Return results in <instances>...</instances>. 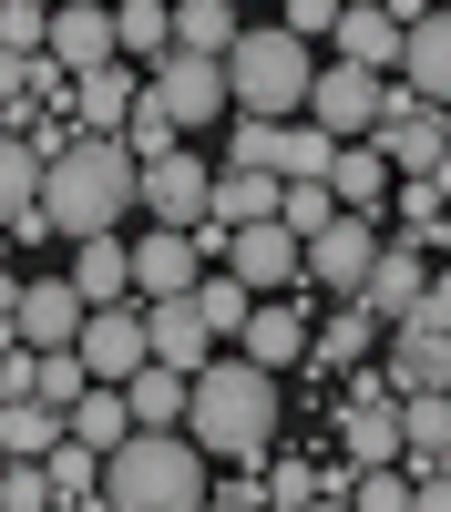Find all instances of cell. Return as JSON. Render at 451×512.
Listing matches in <instances>:
<instances>
[{
  "label": "cell",
  "mask_w": 451,
  "mask_h": 512,
  "mask_svg": "<svg viewBox=\"0 0 451 512\" xmlns=\"http://www.w3.org/2000/svg\"><path fill=\"white\" fill-rule=\"evenodd\" d=\"M134 175L144 154L123 134H72L52 164H41V216H52V236H103L134 216Z\"/></svg>",
  "instance_id": "1"
},
{
  "label": "cell",
  "mask_w": 451,
  "mask_h": 512,
  "mask_svg": "<svg viewBox=\"0 0 451 512\" xmlns=\"http://www.w3.org/2000/svg\"><path fill=\"white\" fill-rule=\"evenodd\" d=\"M185 441L205 461H257L277 441V369H257V359H205L185 379Z\"/></svg>",
  "instance_id": "2"
},
{
  "label": "cell",
  "mask_w": 451,
  "mask_h": 512,
  "mask_svg": "<svg viewBox=\"0 0 451 512\" xmlns=\"http://www.w3.org/2000/svg\"><path fill=\"white\" fill-rule=\"evenodd\" d=\"M205 502V451L185 431H123L103 451V512H195Z\"/></svg>",
  "instance_id": "3"
},
{
  "label": "cell",
  "mask_w": 451,
  "mask_h": 512,
  "mask_svg": "<svg viewBox=\"0 0 451 512\" xmlns=\"http://www.w3.org/2000/svg\"><path fill=\"white\" fill-rule=\"evenodd\" d=\"M216 62H226V103H236V113H308L318 41H298L287 21H267V31H236Z\"/></svg>",
  "instance_id": "4"
},
{
  "label": "cell",
  "mask_w": 451,
  "mask_h": 512,
  "mask_svg": "<svg viewBox=\"0 0 451 512\" xmlns=\"http://www.w3.org/2000/svg\"><path fill=\"white\" fill-rule=\"evenodd\" d=\"M144 93L175 113V134H205V123L226 113V62H216V52H175V41H164V52L144 62Z\"/></svg>",
  "instance_id": "5"
},
{
  "label": "cell",
  "mask_w": 451,
  "mask_h": 512,
  "mask_svg": "<svg viewBox=\"0 0 451 512\" xmlns=\"http://www.w3.org/2000/svg\"><path fill=\"white\" fill-rule=\"evenodd\" d=\"M205 185H216V164L195 154V134L185 144H164V154H144V175H134V205L154 226H195L205 216Z\"/></svg>",
  "instance_id": "6"
},
{
  "label": "cell",
  "mask_w": 451,
  "mask_h": 512,
  "mask_svg": "<svg viewBox=\"0 0 451 512\" xmlns=\"http://www.w3.org/2000/svg\"><path fill=\"white\" fill-rule=\"evenodd\" d=\"M390 113V82L380 72H359V62H318V82H308V123H318V134H369V123H380Z\"/></svg>",
  "instance_id": "7"
},
{
  "label": "cell",
  "mask_w": 451,
  "mask_h": 512,
  "mask_svg": "<svg viewBox=\"0 0 451 512\" xmlns=\"http://www.w3.org/2000/svg\"><path fill=\"white\" fill-rule=\"evenodd\" d=\"M369 144L390 154V175H431V164L451 154V113H441V103H410L400 82H390V113L369 123Z\"/></svg>",
  "instance_id": "8"
},
{
  "label": "cell",
  "mask_w": 451,
  "mask_h": 512,
  "mask_svg": "<svg viewBox=\"0 0 451 512\" xmlns=\"http://www.w3.org/2000/svg\"><path fill=\"white\" fill-rule=\"evenodd\" d=\"M421 287H431V246L421 236H380V256H369V277H359V308L380 328H400L421 308Z\"/></svg>",
  "instance_id": "9"
},
{
  "label": "cell",
  "mask_w": 451,
  "mask_h": 512,
  "mask_svg": "<svg viewBox=\"0 0 451 512\" xmlns=\"http://www.w3.org/2000/svg\"><path fill=\"white\" fill-rule=\"evenodd\" d=\"M72 349H82V369H93V379H134V369L154 359L144 308H134V297H103V308H82V338H72Z\"/></svg>",
  "instance_id": "10"
},
{
  "label": "cell",
  "mask_w": 451,
  "mask_h": 512,
  "mask_svg": "<svg viewBox=\"0 0 451 512\" xmlns=\"http://www.w3.org/2000/svg\"><path fill=\"white\" fill-rule=\"evenodd\" d=\"M216 267H236L257 297H277V287H298V277H308V246L287 236L277 216H257V226H226V256H216Z\"/></svg>",
  "instance_id": "11"
},
{
  "label": "cell",
  "mask_w": 451,
  "mask_h": 512,
  "mask_svg": "<svg viewBox=\"0 0 451 512\" xmlns=\"http://www.w3.org/2000/svg\"><path fill=\"white\" fill-rule=\"evenodd\" d=\"M298 246H308V287H328V297H359L369 256H380V226H369V216H349V205H339V216H328L318 236H298Z\"/></svg>",
  "instance_id": "12"
},
{
  "label": "cell",
  "mask_w": 451,
  "mask_h": 512,
  "mask_svg": "<svg viewBox=\"0 0 451 512\" xmlns=\"http://www.w3.org/2000/svg\"><path fill=\"white\" fill-rule=\"evenodd\" d=\"M390 72H400L410 103H441V113H451V11H441V0L400 31V62H390Z\"/></svg>",
  "instance_id": "13"
},
{
  "label": "cell",
  "mask_w": 451,
  "mask_h": 512,
  "mask_svg": "<svg viewBox=\"0 0 451 512\" xmlns=\"http://www.w3.org/2000/svg\"><path fill=\"white\" fill-rule=\"evenodd\" d=\"M144 338H154V359H164V369H185V379L216 359V328L195 318V297H185V287H175V297H144Z\"/></svg>",
  "instance_id": "14"
},
{
  "label": "cell",
  "mask_w": 451,
  "mask_h": 512,
  "mask_svg": "<svg viewBox=\"0 0 451 512\" xmlns=\"http://www.w3.org/2000/svg\"><path fill=\"white\" fill-rule=\"evenodd\" d=\"M236 338H246V359H257V369H298V359H308V308L277 287V297H257V308H246Z\"/></svg>",
  "instance_id": "15"
},
{
  "label": "cell",
  "mask_w": 451,
  "mask_h": 512,
  "mask_svg": "<svg viewBox=\"0 0 451 512\" xmlns=\"http://www.w3.org/2000/svg\"><path fill=\"white\" fill-rule=\"evenodd\" d=\"M62 72H93L113 62V0H52V41H41Z\"/></svg>",
  "instance_id": "16"
},
{
  "label": "cell",
  "mask_w": 451,
  "mask_h": 512,
  "mask_svg": "<svg viewBox=\"0 0 451 512\" xmlns=\"http://www.w3.org/2000/svg\"><path fill=\"white\" fill-rule=\"evenodd\" d=\"M82 308H93V297H82L72 277H31V287H21V349H72V338H82Z\"/></svg>",
  "instance_id": "17"
},
{
  "label": "cell",
  "mask_w": 451,
  "mask_h": 512,
  "mask_svg": "<svg viewBox=\"0 0 451 512\" xmlns=\"http://www.w3.org/2000/svg\"><path fill=\"white\" fill-rule=\"evenodd\" d=\"M195 267H205L195 226H154V236H134V297H175V287H195Z\"/></svg>",
  "instance_id": "18"
},
{
  "label": "cell",
  "mask_w": 451,
  "mask_h": 512,
  "mask_svg": "<svg viewBox=\"0 0 451 512\" xmlns=\"http://www.w3.org/2000/svg\"><path fill=\"white\" fill-rule=\"evenodd\" d=\"M134 93H144V72H123V52H113L93 72H72V123H82V134H123Z\"/></svg>",
  "instance_id": "19"
},
{
  "label": "cell",
  "mask_w": 451,
  "mask_h": 512,
  "mask_svg": "<svg viewBox=\"0 0 451 512\" xmlns=\"http://www.w3.org/2000/svg\"><path fill=\"white\" fill-rule=\"evenodd\" d=\"M328 195H339L349 216H380V205H390V154L369 134H349L339 154H328Z\"/></svg>",
  "instance_id": "20"
},
{
  "label": "cell",
  "mask_w": 451,
  "mask_h": 512,
  "mask_svg": "<svg viewBox=\"0 0 451 512\" xmlns=\"http://www.w3.org/2000/svg\"><path fill=\"white\" fill-rule=\"evenodd\" d=\"M328 41H339V62H359V72H390V62H400V21L380 11V0H339Z\"/></svg>",
  "instance_id": "21"
},
{
  "label": "cell",
  "mask_w": 451,
  "mask_h": 512,
  "mask_svg": "<svg viewBox=\"0 0 451 512\" xmlns=\"http://www.w3.org/2000/svg\"><path fill=\"white\" fill-rule=\"evenodd\" d=\"M369 349H380V318H369L359 297H339V318L308 328V359H298V369H328V379H339V369H359Z\"/></svg>",
  "instance_id": "22"
},
{
  "label": "cell",
  "mask_w": 451,
  "mask_h": 512,
  "mask_svg": "<svg viewBox=\"0 0 451 512\" xmlns=\"http://www.w3.org/2000/svg\"><path fill=\"white\" fill-rule=\"evenodd\" d=\"M277 185H287V175H267V164H216L205 216H216V226H257V216H277Z\"/></svg>",
  "instance_id": "23"
},
{
  "label": "cell",
  "mask_w": 451,
  "mask_h": 512,
  "mask_svg": "<svg viewBox=\"0 0 451 512\" xmlns=\"http://www.w3.org/2000/svg\"><path fill=\"white\" fill-rule=\"evenodd\" d=\"M72 287L93 297V308H103V297H134V246H123L113 226L103 236H72Z\"/></svg>",
  "instance_id": "24"
},
{
  "label": "cell",
  "mask_w": 451,
  "mask_h": 512,
  "mask_svg": "<svg viewBox=\"0 0 451 512\" xmlns=\"http://www.w3.org/2000/svg\"><path fill=\"white\" fill-rule=\"evenodd\" d=\"M123 410H134V431H185V369L144 359L134 379H123Z\"/></svg>",
  "instance_id": "25"
},
{
  "label": "cell",
  "mask_w": 451,
  "mask_h": 512,
  "mask_svg": "<svg viewBox=\"0 0 451 512\" xmlns=\"http://www.w3.org/2000/svg\"><path fill=\"white\" fill-rule=\"evenodd\" d=\"M451 451V390H400V461H441Z\"/></svg>",
  "instance_id": "26"
},
{
  "label": "cell",
  "mask_w": 451,
  "mask_h": 512,
  "mask_svg": "<svg viewBox=\"0 0 451 512\" xmlns=\"http://www.w3.org/2000/svg\"><path fill=\"white\" fill-rule=\"evenodd\" d=\"M62 431H72L82 451H113L123 431H134V410H123V379H93V390H82V400L62 410Z\"/></svg>",
  "instance_id": "27"
},
{
  "label": "cell",
  "mask_w": 451,
  "mask_h": 512,
  "mask_svg": "<svg viewBox=\"0 0 451 512\" xmlns=\"http://www.w3.org/2000/svg\"><path fill=\"white\" fill-rule=\"evenodd\" d=\"M185 297H195V318L216 328V338H236V328H246V308H257V287H246L236 267H195V287H185Z\"/></svg>",
  "instance_id": "28"
},
{
  "label": "cell",
  "mask_w": 451,
  "mask_h": 512,
  "mask_svg": "<svg viewBox=\"0 0 451 512\" xmlns=\"http://www.w3.org/2000/svg\"><path fill=\"white\" fill-rule=\"evenodd\" d=\"M175 41V0H113V52L123 62H154Z\"/></svg>",
  "instance_id": "29"
},
{
  "label": "cell",
  "mask_w": 451,
  "mask_h": 512,
  "mask_svg": "<svg viewBox=\"0 0 451 512\" xmlns=\"http://www.w3.org/2000/svg\"><path fill=\"white\" fill-rule=\"evenodd\" d=\"M82 390H93L82 349H31V379H21V400H52V410H72Z\"/></svg>",
  "instance_id": "30"
},
{
  "label": "cell",
  "mask_w": 451,
  "mask_h": 512,
  "mask_svg": "<svg viewBox=\"0 0 451 512\" xmlns=\"http://www.w3.org/2000/svg\"><path fill=\"white\" fill-rule=\"evenodd\" d=\"M31 205H41V154L11 134V123H0V226L31 216Z\"/></svg>",
  "instance_id": "31"
},
{
  "label": "cell",
  "mask_w": 451,
  "mask_h": 512,
  "mask_svg": "<svg viewBox=\"0 0 451 512\" xmlns=\"http://www.w3.org/2000/svg\"><path fill=\"white\" fill-rule=\"evenodd\" d=\"M236 31V0H175V52H226Z\"/></svg>",
  "instance_id": "32"
},
{
  "label": "cell",
  "mask_w": 451,
  "mask_h": 512,
  "mask_svg": "<svg viewBox=\"0 0 451 512\" xmlns=\"http://www.w3.org/2000/svg\"><path fill=\"white\" fill-rule=\"evenodd\" d=\"M52 441H62V410L52 400H0V451H31L41 461Z\"/></svg>",
  "instance_id": "33"
},
{
  "label": "cell",
  "mask_w": 451,
  "mask_h": 512,
  "mask_svg": "<svg viewBox=\"0 0 451 512\" xmlns=\"http://www.w3.org/2000/svg\"><path fill=\"white\" fill-rule=\"evenodd\" d=\"M52 41V0H0V52H41Z\"/></svg>",
  "instance_id": "34"
},
{
  "label": "cell",
  "mask_w": 451,
  "mask_h": 512,
  "mask_svg": "<svg viewBox=\"0 0 451 512\" xmlns=\"http://www.w3.org/2000/svg\"><path fill=\"white\" fill-rule=\"evenodd\" d=\"M123 144H134V154H164V144H185V134H175V113H164L154 93H134V113H123Z\"/></svg>",
  "instance_id": "35"
},
{
  "label": "cell",
  "mask_w": 451,
  "mask_h": 512,
  "mask_svg": "<svg viewBox=\"0 0 451 512\" xmlns=\"http://www.w3.org/2000/svg\"><path fill=\"white\" fill-rule=\"evenodd\" d=\"M431 216H441V185L410 175V185H400V236H431Z\"/></svg>",
  "instance_id": "36"
},
{
  "label": "cell",
  "mask_w": 451,
  "mask_h": 512,
  "mask_svg": "<svg viewBox=\"0 0 451 512\" xmlns=\"http://www.w3.org/2000/svg\"><path fill=\"white\" fill-rule=\"evenodd\" d=\"M257 482H267V502H287V512L318 502V472H308V461H277V472H257Z\"/></svg>",
  "instance_id": "37"
},
{
  "label": "cell",
  "mask_w": 451,
  "mask_h": 512,
  "mask_svg": "<svg viewBox=\"0 0 451 512\" xmlns=\"http://www.w3.org/2000/svg\"><path fill=\"white\" fill-rule=\"evenodd\" d=\"M410 502H421V512H451V451H441V461H410Z\"/></svg>",
  "instance_id": "38"
},
{
  "label": "cell",
  "mask_w": 451,
  "mask_h": 512,
  "mask_svg": "<svg viewBox=\"0 0 451 512\" xmlns=\"http://www.w3.org/2000/svg\"><path fill=\"white\" fill-rule=\"evenodd\" d=\"M400 328H451V256H441V277L421 287V308H410Z\"/></svg>",
  "instance_id": "39"
},
{
  "label": "cell",
  "mask_w": 451,
  "mask_h": 512,
  "mask_svg": "<svg viewBox=\"0 0 451 512\" xmlns=\"http://www.w3.org/2000/svg\"><path fill=\"white\" fill-rule=\"evenodd\" d=\"M277 21H287V31H298V41H318L328 21H339V0H277Z\"/></svg>",
  "instance_id": "40"
},
{
  "label": "cell",
  "mask_w": 451,
  "mask_h": 512,
  "mask_svg": "<svg viewBox=\"0 0 451 512\" xmlns=\"http://www.w3.org/2000/svg\"><path fill=\"white\" fill-rule=\"evenodd\" d=\"M205 502H226V512H257V502H267V482H205Z\"/></svg>",
  "instance_id": "41"
},
{
  "label": "cell",
  "mask_w": 451,
  "mask_h": 512,
  "mask_svg": "<svg viewBox=\"0 0 451 512\" xmlns=\"http://www.w3.org/2000/svg\"><path fill=\"white\" fill-rule=\"evenodd\" d=\"M0 349H21V287L0 277Z\"/></svg>",
  "instance_id": "42"
},
{
  "label": "cell",
  "mask_w": 451,
  "mask_h": 512,
  "mask_svg": "<svg viewBox=\"0 0 451 512\" xmlns=\"http://www.w3.org/2000/svg\"><path fill=\"white\" fill-rule=\"evenodd\" d=\"M431 256H451V205H441V216H431V236H421Z\"/></svg>",
  "instance_id": "43"
},
{
  "label": "cell",
  "mask_w": 451,
  "mask_h": 512,
  "mask_svg": "<svg viewBox=\"0 0 451 512\" xmlns=\"http://www.w3.org/2000/svg\"><path fill=\"white\" fill-rule=\"evenodd\" d=\"M380 11H390V21H400V31H410V21H421V11H431V0H380Z\"/></svg>",
  "instance_id": "44"
},
{
  "label": "cell",
  "mask_w": 451,
  "mask_h": 512,
  "mask_svg": "<svg viewBox=\"0 0 451 512\" xmlns=\"http://www.w3.org/2000/svg\"><path fill=\"white\" fill-rule=\"evenodd\" d=\"M431 185H441V205H451V154H441V164H431Z\"/></svg>",
  "instance_id": "45"
},
{
  "label": "cell",
  "mask_w": 451,
  "mask_h": 512,
  "mask_svg": "<svg viewBox=\"0 0 451 512\" xmlns=\"http://www.w3.org/2000/svg\"><path fill=\"white\" fill-rule=\"evenodd\" d=\"M0 246H11V226H0Z\"/></svg>",
  "instance_id": "46"
},
{
  "label": "cell",
  "mask_w": 451,
  "mask_h": 512,
  "mask_svg": "<svg viewBox=\"0 0 451 512\" xmlns=\"http://www.w3.org/2000/svg\"><path fill=\"white\" fill-rule=\"evenodd\" d=\"M441 11H451V0H441Z\"/></svg>",
  "instance_id": "47"
}]
</instances>
